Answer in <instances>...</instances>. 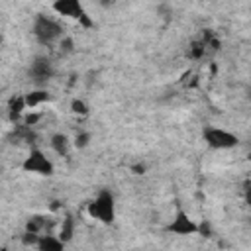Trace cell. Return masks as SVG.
<instances>
[{"label":"cell","mask_w":251,"mask_h":251,"mask_svg":"<svg viewBox=\"0 0 251 251\" xmlns=\"http://www.w3.org/2000/svg\"><path fill=\"white\" fill-rule=\"evenodd\" d=\"M167 231L178 237H190V235H198V222L182 208L176 206L171 222L167 224Z\"/></svg>","instance_id":"cell-6"},{"label":"cell","mask_w":251,"mask_h":251,"mask_svg":"<svg viewBox=\"0 0 251 251\" xmlns=\"http://www.w3.org/2000/svg\"><path fill=\"white\" fill-rule=\"evenodd\" d=\"M186 57H188L190 61H202V59L208 57V55H206V49H204V45L198 41V37H194V39L188 43V47H186Z\"/></svg>","instance_id":"cell-13"},{"label":"cell","mask_w":251,"mask_h":251,"mask_svg":"<svg viewBox=\"0 0 251 251\" xmlns=\"http://www.w3.org/2000/svg\"><path fill=\"white\" fill-rule=\"evenodd\" d=\"M202 139L210 149H216V151H229L239 145V137L233 131H229L226 127H218V126L204 127Z\"/></svg>","instance_id":"cell-3"},{"label":"cell","mask_w":251,"mask_h":251,"mask_svg":"<svg viewBox=\"0 0 251 251\" xmlns=\"http://www.w3.org/2000/svg\"><path fill=\"white\" fill-rule=\"evenodd\" d=\"M20 169L24 173H29V175H37V176H51L55 175V165L53 161L43 153V149L39 147H29L27 155L24 157Z\"/></svg>","instance_id":"cell-4"},{"label":"cell","mask_w":251,"mask_h":251,"mask_svg":"<svg viewBox=\"0 0 251 251\" xmlns=\"http://www.w3.org/2000/svg\"><path fill=\"white\" fill-rule=\"evenodd\" d=\"M53 12L59 14V16H67L75 22H78L84 29H90L94 27V20L88 16V12L84 10V6L78 2V0H57L51 4Z\"/></svg>","instance_id":"cell-5"},{"label":"cell","mask_w":251,"mask_h":251,"mask_svg":"<svg viewBox=\"0 0 251 251\" xmlns=\"http://www.w3.org/2000/svg\"><path fill=\"white\" fill-rule=\"evenodd\" d=\"M24 231L37 233V235L49 233V231H47V216H43V214H31V216L25 220V224H24Z\"/></svg>","instance_id":"cell-11"},{"label":"cell","mask_w":251,"mask_h":251,"mask_svg":"<svg viewBox=\"0 0 251 251\" xmlns=\"http://www.w3.org/2000/svg\"><path fill=\"white\" fill-rule=\"evenodd\" d=\"M86 214L88 218L110 226L116 220V198L108 188L98 190V194L86 204Z\"/></svg>","instance_id":"cell-2"},{"label":"cell","mask_w":251,"mask_h":251,"mask_svg":"<svg viewBox=\"0 0 251 251\" xmlns=\"http://www.w3.org/2000/svg\"><path fill=\"white\" fill-rule=\"evenodd\" d=\"M67 243H63L57 233H43L39 237V243H37V251H65Z\"/></svg>","instance_id":"cell-12"},{"label":"cell","mask_w":251,"mask_h":251,"mask_svg":"<svg viewBox=\"0 0 251 251\" xmlns=\"http://www.w3.org/2000/svg\"><path fill=\"white\" fill-rule=\"evenodd\" d=\"M69 108H71V114H73V116H76V118H86V116H88V112H90L88 104H86L82 98H73Z\"/></svg>","instance_id":"cell-14"},{"label":"cell","mask_w":251,"mask_h":251,"mask_svg":"<svg viewBox=\"0 0 251 251\" xmlns=\"http://www.w3.org/2000/svg\"><path fill=\"white\" fill-rule=\"evenodd\" d=\"M243 200H245V204L251 206V178L243 180Z\"/></svg>","instance_id":"cell-21"},{"label":"cell","mask_w":251,"mask_h":251,"mask_svg":"<svg viewBox=\"0 0 251 251\" xmlns=\"http://www.w3.org/2000/svg\"><path fill=\"white\" fill-rule=\"evenodd\" d=\"M31 35L43 47L59 45V41L65 37L61 22L51 18V16H45V14H37L33 18V22H31Z\"/></svg>","instance_id":"cell-1"},{"label":"cell","mask_w":251,"mask_h":251,"mask_svg":"<svg viewBox=\"0 0 251 251\" xmlns=\"http://www.w3.org/2000/svg\"><path fill=\"white\" fill-rule=\"evenodd\" d=\"M39 237L41 235H37V233H29V231H22V235H20V241H22V245L24 247H37V243H39Z\"/></svg>","instance_id":"cell-18"},{"label":"cell","mask_w":251,"mask_h":251,"mask_svg":"<svg viewBox=\"0 0 251 251\" xmlns=\"http://www.w3.org/2000/svg\"><path fill=\"white\" fill-rule=\"evenodd\" d=\"M51 100V94L47 88H31L29 92H25V104H27V112L29 110H37L43 104H47Z\"/></svg>","instance_id":"cell-9"},{"label":"cell","mask_w":251,"mask_h":251,"mask_svg":"<svg viewBox=\"0 0 251 251\" xmlns=\"http://www.w3.org/2000/svg\"><path fill=\"white\" fill-rule=\"evenodd\" d=\"M41 120H43V114H41V112H37V110H29V112L24 114L22 124H24L25 127H33V126H37Z\"/></svg>","instance_id":"cell-16"},{"label":"cell","mask_w":251,"mask_h":251,"mask_svg":"<svg viewBox=\"0 0 251 251\" xmlns=\"http://www.w3.org/2000/svg\"><path fill=\"white\" fill-rule=\"evenodd\" d=\"M49 145H51L53 153H57L59 157H69V153H71V149H73V139H71L67 133L57 131V133H53V135L49 137Z\"/></svg>","instance_id":"cell-8"},{"label":"cell","mask_w":251,"mask_h":251,"mask_svg":"<svg viewBox=\"0 0 251 251\" xmlns=\"http://www.w3.org/2000/svg\"><path fill=\"white\" fill-rule=\"evenodd\" d=\"M75 229H76V222L73 214H65L63 220L59 222V229H57V237L63 243H71L75 237Z\"/></svg>","instance_id":"cell-10"},{"label":"cell","mask_w":251,"mask_h":251,"mask_svg":"<svg viewBox=\"0 0 251 251\" xmlns=\"http://www.w3.org/2000/svg\"><path fill=\"white\" fill-rule=\"evenodd\" d=\"M198 235H200V237H212V235H214L212 224H210L208 220H202V222H198Z\"/></svg>","instance_id":"cell-19"},{"label":"cell","mask_w":251,"mask_h":251,"mask_svg":"<svg viewBox=\"0 0 251 251\" xmlns=\"http://www.w3.org/2000/svg\"><path fill=\"white\" fill-rule=\"evenodd\" d=\"M90 141H92V133L86 129H78L73 137V147L75 149H86L90 145Z\"/></svg>","instance_id":"cell-15"},{"label":"cell","mask_w":251,"mask_h":251,"mask_svg":"<svg viewBox=\"0 0 251 251\" xmlns=\"http://www.w3.org/2000/svg\"><path fill=\"white\" fill-rule=\"evenodd\" d=\"M59 53L61 55H71L73 51H75V39L71 37V35H65L61 41H59Z\"/></svg>","instance_id":"cell-17"},{"label":"cell","mask_w":251,"mask_h":251,"mask_svg":"<svg viewBox=\"0 0 251 251\" xmlns=\"http://www.w3.org/2000/svg\"><path fill=\"white\" fill-rule=\"evenodd\" d=\"M129 171H131V175L141 176V175H145V173H147V165H145V163H141V161H137V163L129 165Z\"/></svg>","instance_id":"cell-20"},{"label":"cell","mask_w":251,"mask_h":251,"mask_svg":"<svg viewBox=\"0 0 251 251\" xmlns=\"http://www.w3.org/2000/svg\"><path fill=\"white\" fill-rule=\"evenodd\" d=\"M245 94H247V100H249V102H251V84H249V86H247V90H245Z\"/></svg>","instance_id":"cell-23"},{"label":"cell","mask_w":251,"mask_h":251,"mask_svg":"<svg viewBox=\"0 0 251 251\" xmlns=\"http://www.w3.org/2000/svg\"><path fill=\"white\" fill-rule=\"evenodd\" d=\"M61 206H63V202H61V200H53V202H51V206H49V208H51V212H57V210H59V208H61Z\"/></svg>","instance_id":"cell-22"},{"label":"cell","mask_w":251,"mask_h":251,"mask_svg":"<svg viewBox=\"0 0 251 251\" xmlns=\"http://www.w3.org/2000/svg\"><path fill=\"white\" fill-rule=\"evenodd\" d=\"M247 159H249V161H251V151H249V155H247Z\"/></svg>","instance_id":"cell-24"},{"label":"cell","mask_w":251,"mask_h":251,"mask_svg":"<svg viewBox=\"0 0 251 251\" xmlns=\"http://www.w3.org/2000/svg\"><path fill=\"white\" fill-rule=\"evenodd\" d=\"M27 75H29V78L35 82L37 88H43V84H47V82L55 76V65H53V61H51L49 57L37 55V57L31 61V65H29V69H27Z\"/></svg>","instance_id":"cell-7"}]
</instances>
